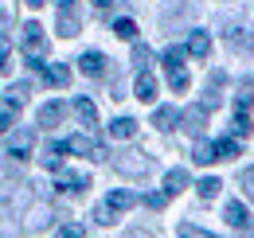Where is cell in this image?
<instances>
[{
    "label": "cell",
    "instance_id": "1",
    "mask_svg": "<svg viewBox=\"0 0 254 238\" xmlns=\"http://www.w3.org/2000/svg\"><path fill=\"white\" fill-rule=\"evenodd\" d=\"M20 43H24V51H28V59L39 66L43 62V47H47V35H43V28L35 24V20H28L24 28H20Z\"/></svg>",
    "mask_w": 254,
    "mask_h": 238
},
{
    "label": "cell",
    "instance_id": "2",
    "mask_svg": "<svg viewBox=\"0 0 254 238\" xmlns=\"http://www.w3.org/2000/svg\"><path fill=\"white\" fill-rule=\"evenodd\" d=\"M114 168L126 172V176H149L157 168V160L145 156V152H122V156H114Z\"/></svg>",
    "mask_w": 254,
    "mask_h": 238
},
{
    "label": "cell",
    "instance_id": "3",
    "mask_svg": "<svg viewBox=\"0 0 254 238\" xmlns=\"http://www.w3.org/2000/svg\"><path fill=\"white\" fill-rule=\"evenodd\" d=\"M66 152H74V156H90V160H110V152H106V145L102 141H94V137H86V133H74L70 141H63Z\"/></svg>",
    "mask_w": 254,
    "mask_h": 238
},
{
    "label": "cell",
    "instance_id": "4",
    "mask_svg": "<svg viewBox=\"0 0 254 238\" xmlns=\"http://www.w3.org/2000/svg\"><path fill=\"white\" fill-rule=\"evenodd\" d=\"M223 219H227V227H235V231H247V235L254 231L251 211H247V203H239V199H231V203L223 207Z\"/></svg>",
    "mask_w": 254,
    "mask_h": 238
},
{
    "label": "cell",
    "instance_id": "5",
    "mask_svg": "<svg viewBox=\"0 0 254 238\" xmlns=\"http://www.w3.org/2000/svg\"><path fill=\"white\" fill-rule=\"evenodd\" d=\"M207 114H211V110H203V106H191V110H184V114H180V125H184V133L199 137V133L207 129Z\"/></svg>",
    "mask_w": 254,
    "mask_h": 238
},
{
    "label": "cell",
    "instance_id": "6",
    "mask_svg": "<svg viewBox=\"0 0 254 238\" xmlns=\"http://www.w3.org/2000/svg\"><path fill=\"white\" fill-rule=\"evenodd\" d=\"M227 47L239 51V55H251V51H254V35L243 28V24H231V31H227Z\"/></svg>",
    "mask_w": 254,
    "mask_h": 238
},
{
    "label": "cell",
    "instance_id": "7",
    "mask_svg": "<svg viewBox=\"0 0 254 238\" xmlns=\"http://www.w3.org/2000/svg\"><path fill=\"white\" fill-rule=\"evenodd\" d=\"M32 145H35V133H32V129H20V133H12L8 152H12L16 160H28V156H32Z\"/></svg>",
    "mask_w": 254,
    "mask_h": 238
},
{
    "label": "cell",
    "instance_id": "8",
    "mask_svg": "<svg viewBox=\"0 0 254 238\" xmlns=\"http://www.w3.org/2000/svg\"><path fill=\"white\" fill-rule=\"evenodd\" d=\"M223 82H227V74L223 70H211V78H207V86H203V110H215L219 106V90H223Z\"/></svg>",
    "mask_w": 254,
    "mask_h": 238
},
{
    "label": "cell",
    "instance_id": "9",
    "mask_svg": "<svg viewBox=\"0 0 254 238\" xmlns=\"http://www.w3.org/2000/svg\"><path fill=\"white\" fill-rule=\"evenodd\" d=\"M137 199H141V195H133V191H110L102 203H106V211H110V215H122V211L137 207Z\"/></svg>",
    "mask_w": 254,
    "mask_h": 238
},
{
    "label": "cell",
    "instance_id": "10",
    "mask_svg": "<svg viewBox=\"0 0 254 238\" xmlns=\"http://www.w3.org/2000/svg\"><path fill=\"white\" fill-rule=\"evenodd\" d=\"M59 187H63V191H86V187H90V176H86V172H74V168H59Z\"/></svg>",
    "mask_w": 254,
    "mask_h": 238
},
{
    "label": "cell",
    "instance_id": "11",
    "mask_svg": "<svg viewBox=\"0 0 254 238\" xmlns=\"http://www.w3.org/2000/svg\"><path fill=\"white\" fill-rule=\"evenodd\" d=\"M59 35H63V39H70V35H78V31H82V20H78V12H74V8H59Z\"/></svg>",
    "mask_w": 254,
    "mask_h": 238
},
{
    "label": "cell",
    "instance_id": "12",
    "mask_svg": "<svg viewBox=\"0 0 254 238\" xmlns=\"http://www.w3.org/2000/svg\"><path fill=\"white\" fill-rule=\"evenodd\" d=\"M43 82L55 90L70 86V66H63V62H51V66H43Z\"/></svg>",
    "mask_w": 254,
    "mask_h": 238
},
{
    "label": "cell",
    "instance_id": "13",
    "mask_svg": "<svg viewBox=\"0 0 254 238\" xmlns=\"http://www.w3.org/2000/svg\"><path fill=\"white\" fill-rule=\"evenodd\" d=\"M184 51H188V55H195V59H207V55H211V35H207V31H191Z\"/></svg>",
    "mask_w": 254,
    "mask_h": 238
},
{
    "label": "cell",
    "instance_id": "14",
    "mask_svg": "<svg viewBox=\"0 0 254 238\" xmlns=\"http://www.w3.org/2000/svg\"><path fill=\"white\" fill-rule=\"evenodd\" d=\"M133 94H137L141 102H157V78H153L149 70H141V74H137V86H133Z\"/></svg>",
    "mask_w": 254,
    "mask_h": 238
},
{
    "label": "cell",
    "instance_id": "15",
    "mask_svg": "<svg viewBox=\"0 0 254 238\" xmlns=\"http://www.w3.org/2000/svg\"><path fill=\"white\" fill-rule=\"evenodd\" d=\"M63 114H66L63 102H47V106L39 110V125H43V129H55V125L63 121Z\"/></svg>",
    "mask_w": 254,
    "mask_h": 238
},
{
    "label": "cell",
    "instance_id": "16",
    "mask_svg": "<svg viewBox=\"0 0 254 238\" xmlns=\"http://www.w3.org/2000/svg\"><path fill=\"white\" fill-rule=\"evenodd\" d=\"M153 125L164 129V133H168V129H176V125H180V110H176V106H160L157 114H153Z\"/></svg>",
    "mask_w": 254,
    "mask_h": 238
},
{
    "label": "cell",
    "instance_id": "17",
    "mask_svg": "<svg viewBox=\"0 0 254 238\" xmlns=\"http://www.w3.org/2000/svg\"><path fill=\"white\" fill-rule=\"evenodd\" d=\"M78 66H82V74H90V78H98V74L106 70V55H102V51H86V55L78 59Z\"/></svg>",
    "mask_w": 254,
    "mask_h": 238
},
{
    "label": "cell",
    "instance_id": "18",
    "mask_svg": "<svg viewBox=\"0 0 254 238\" xmlns=\"http://www.w3.org/2000/svg\"><path fill=\"white\" fill-rule=\"evenodd\" d=\"M28 94H32V82H12V86H8V94H4L8 110H20V106L28 102Z\"/></svg>",
    "mask_w": 254,
    "mask_h": 238
},
{
    "label": "cell",
    "instance_id": "19",
    "mask_svg": "<svg viewBox=\"0 0 254 238\" xmlns=\"http://www.w3.org/2000/svg\"><path fill=\"white\" fill-rule=\"evenodd\" d=\"M188 187V172L184 168H168L164 172V195H176V191H184Z\"/></svg>",
    "mask_w": 254,
    "mask_h": 238
},
{
    "label": "cell",
    "instance_id": "20",
    "mask_svg": "<svg viewBox=\"0 0 254 238\" xmlns=\"http://www.w3.org/2000/svg\"><path fill=\"white\" fill-rule=\"evenodd\" d=\"M110 137H114V141H129V137H137V121H133V118L110 121Z\"/></svg>",
    "mask_w": 254,
    "mask_h": 238
},
{
    "label": "cell",
    "instance_id": "21",
    "mask_svg": "<svg viewBox=\"0 0 254 238\" xmlns=\"http://www.w3.org/2000/svg\"><path fill=\"white\" fill-rule=\"evenodd\" d=\"M63 152H66L63 141H51V145H47V152H43V168L59 172V168H63Z\"/></svg>",
    "mask_w": 254,
    "mask_h": 238
},
{
    "label": "cell",
    "instance_id": "22",
    "mask_svg": "<svg viewBox=\"0 0 254 238\" xmlns=\"http://www.w3.org/2000/svg\"><path fill=\"white\" fill-rule=\"evenodd\" d=\"M239 149H243L239 137H223V141H215V160H231V156H239Z\"/></svg>",
    "mask_w": 254,
    "mask_h": 238
},
{
    "label": "cell",
    "instance_id": "23",
    "mask_svg": "<svg viewBox=\"0 0 254 238\" xmlns=\"http://www.w3.org/2000/svg\"><path fill=\"white\" fill-rule=\"evenodd\" d=\"M74 114H78L82 125H94V121H98V110H94V102H90V98H74Z\"/></svg>",
    "mask_w": 254,
    "mask_h": 238
},
{
    "label": "cell",
    "instance_id": "24",
    "mask_svg": "<svg viewBox=\"0 0 254 238\" xmlns=\"http://www.w3.org/2000/svg\"><path fill=\"white\" fill-rule=\"evenodd\" d=\"M164 70H168V86L176 90V94H180V90H188V70H184V66H164Z\"/></svg>",
    "mask_w": 254,
    "mask_h": 238
},
{
    "label": "cell",
    "instance_id": "25",
    "mask_svg": "<svg viewBox=\"0 0 254 238\" xmlns=\"http://www.w3.org/2000/svg\"><path fill=\"white\" fill-rule=\"evenodd\" d=\"M219 187H223V179H215V176H203L199 183H195L199 199H215V195H219Z\"/></svg>",
    "mask_w": 254,
    "mask_h": 238
},
{
    "label": "cell",
    "instance_id": "26",
    "mask_svg": "<svg viewBox=\"0 0 254 238\" xmlns=\"http://www.w3.org/2000/svg\"><path fill=\"white\" fill-rule=\"evenodd\" d=\"M251 114H247V110H235V137H239V141H243V137H251Z\"/></svg>",
    "mask_w": 254,
    "mask_h": 238
},
{
    "label": "cell",
    "instance_id": "27",
    "mask_svg": "<svg viewBox=\"0 0 254 238\" xmlns=\"http://www.w3.org/2000/svg\"><path fill=\"white\" fill-rule=\"evenodd\" d=\"M191 160H195V164H215V145H211V141H207V145L199 141L195 152H191Z\"/></svg>",
    "mask_w": 254,
    "mask_h": 238
},
{
    "label": "cell",
    "instance_id": "28",
    "mask_svg": "<svg viewBox=\"0 0 254 238\" xmlns=\"http://www.w3.org/2000/svg\"><path fill=\"white\" fill-rule=\"evenodd\" d=\"M114 35H122V39H129V43H133V39H137V24L122 16V20H114Z\"/></svg>",
    "mask_w": 254,
    "mask_h": 238
},
{
    "label": "cell",
    "instance_id": "29",
    "mask_svg": "<svg viewBox=\"0 0 254 238\" xmlns=\"http://www.w3.org/2000/svg\"><path fill=\"white\" fill-rule=\"evenodd\" d=\"M133 62H137L141 70H149V62H153V51H149L145 43H137V39H133Z\"/></svg>",
    "mask_w": 254,
    "mask_h": 238
},
{
    "label": "cell",
    "instance_id": "30",
    "mask_svg": "<svg viewBox=\"0 0 254 238\" xmlns=\"http://www.w3.org/2000/svg\"><path fill=\"white\" fill-rule=\"evenodd\" d=\"M184 55H188L184 47H168V51L160 55V62H164V66H184Z\"/></svg>",
    "mask_w": 254,
    "mask_h": 238
},
{
    "label": "cell",
    "instance_id": "31",
    "mask_svg": "<svg viewBox=\"0 0 254 238\" xmlns=\"http://www.w3.org/2000/svg\"><path fill=\"white\" fill-rule=\"evenodd\" d=\"M137 203H145L149 211H160L164 203H168V195H164V191H149V195H145V199H137Z\"/></svg>",
    "mask_w": 254,
    "mask_h": 238
},
{
    "label": "cell",
    "instance_id": "32",
    "mask_svg": "<svg viewBox=\"0 0 254 238\" xmlns=\"http://www.w3.org/2000/svg\"><path fill=\"white\" fill-rule=\"evenodd\" d=\"M55 238H86V231H82L78 223H63V227L55 231Z\"/></svg>",
    "mask_w": 254,
    "mask_h": 238
},
{
    "label": "cell",
    "instance_id": "33",
    "mask_svg": "<svg viewBox=\"0 0 254 238\" xmlns=\"http://www.w3.org/2000/svg\"><path fill=\"white\" fill-rule=\"evenodd\" d=\"M239 183H243V191H247V199L254 203V168H243V172H239Z\"/></svg>",
    "mask_w": 254,
    "mask_h": 238
},
{
    "label": "cell",
    "instance_id": "34",
    "mask_svg": "<svg viewBox=\"0 0 254 238\" xmlns=\"http://www.w3.org/2000/svg\"><path fill=\"white\" fill-rule=\"evenodd\" d=\"M180 238H219V235H207L199 227H180Z\"/></svg>",
    "mask_w": 254,
    "mask_h": 238
},
{
    "label": "cell",
    "instance_id": "35",
    "mask_svg": "<svg viewBox=\"0 0 254 238\" xmlns=\"http://www.w3.org/2000/svg\"><path fill=\"white\" fill-rule=\"evenodd\" d=\"M94 223H102V227H110V223H114V215L106 211V203H98V207H94Z\"/></svg>",
    "mask_w": 254,
    "mask_h": 238
},
{
    "label": "cell",
    "instance_id": "36",
    "mask_svg": "<svg viewBox=\"0 0 254 238\" xmlns=\"http://www.w3.org/2000/svg\"><path fill=\"white\" fill-rule=\"evenodd\" d=\"M8 51H12V43L0 35V70H8V66H12V62H8Z\"/></svg>",
    "mask_w": 254,
    "mask_h": 238
},
{
    "label": "cell",
    "instance_id": "37",
    "mask_svg": "<svg viewBox=\"0 0 254 238\" xmlns=\"http://www.w3.org/2000/svg\"><path fill=\"white\" fill-rule=\"evenodd\" d=\"M8 129H12V110H4V114H0V133H8Z\"/></svg>",
    "mask_w": 254,
    "mask_h": 238
},
{
    "label": "cell",
    "instance_id": "38",
    "mask_svg": "<svg viewBox=\"0 0 254 238\" xmlns=\"http://www.w3.org/2000/svg\"><path fill=\"white\" fill-rule=\"evenodd\" d=\"M90 4H94V8H110L114 0H90Z\"/></svg>",
    "mask_w": 254,
    "mask_h": 238
},
{
    "label": "cell",
    "instance_id": "39",
    "mask_svg": "<svg viewBox=\"0 0 254 238\" xmlns=\"http://www.w3.org/2000/svg\"><path fill=\"white\" fill-rule=\"evenodd\" d=\"M24 4H28V8H43L47 0H24Z\"/></svg>",
    "mask_w": 254,
    "mask_h": 238
},
{
    "label": "cell",
    "instance_id": "40",
    "mask_svg": "<svg viewBox=\"0 0 254 238\" xmlns=\"http://www.w3.org/2000/svg\"><path fill=\"white\" fill-rule=\"evenodd\" d=\"M0 24H4V16H0Z\"/></svg>",
    "mask_w": 254,
    "mask_h": 238
}]
</instances>
